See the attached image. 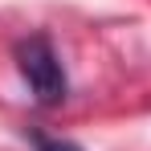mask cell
I'll list each match as a JSON object with an SVG mask.
<instances>
[{"instance_id":"cell-2","label":"cell","mask_w":151,"mask_h":151,"mask_svg":"<svg viewBox=\"0 0 151 151\" xmlns=\"http://www.w3.org/2000/svg\"><path fill=\"white\" fill-rule=\"evenodd\" d=\"M29 139H33L37 151H82L78 143H70V139H49V135H41V131H33Z\"/></svg>"},{"instance_id":"cell-1","label":"cell","mask_w":151,"mask_h":151,"mask_svg":"<svg viewBox=\"0 0 151 151\" xmlns=\"http://www.w3.org/2000/svg\"><path fill=\"white\" fill-rule=\"evenodd\" d=\"M17 65H21L29 90L41 106H57L65 98V70H61V61L45 37H25L17 45Z\"/></svg>"}]
</instances>
